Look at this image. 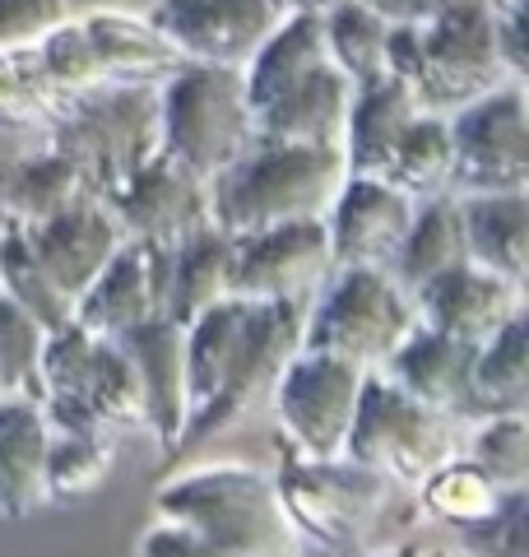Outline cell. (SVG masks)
Here are the masks:
<instances>
[{
    "mask_svg": "<svg viewBox=\"0 0 529 557\" xmlns=\"http://www.w3.org/2000/svg\"><path fill=\"white\" fill-rule=\"evenodd\" d=\"M242 84L260 139L344 149L353 84L330 57L321 14H284L242 65Z\"/></svg>",
    "mask_w": 529,
    "mask_h": 557,
    "instance_id": "6da1fadb",
    "label": "cell"
},
{
    "mask_svg": "<svg viewBox=\"0 0 529 557\" xmlns=\"http://www.w3.org/2000/svg\"><path fill=\"white\" fill-rule=\"evenodd\" d=\"M344 149L251 139L219 177H209V223L227 237L264 233L297 219H325L334 190L344 186Z\"/></svg>",
    "mask_w": 529,
    "mask_h": 557,
    "instance_id": "7a4b0ae2",
    "label": "cell"
},
{
    "mask_svg": "<svg viewBox=\"0 0 529 557\" xmlns=\"http://www.w3.org/2000/svg\"><path fill=\"white\" fill-rule=\"evenodd\" d=\"M153 516L237 557H307V544L288 525L274 493V474L256 465H190L158 487Z\"/></svg>",
    "mask_w": 529,
    "mask_h": 557,
    "instance_id": "3957f363",
    "label": "cell"
},
{
    "mask_svg": "<svg viewBox=\"0 0 529 557\" xmlns=\"http://www.w3.org/2000/svg\"><path fill=\"white\" fill-rule=\"evenodd\" d=\"M385 61L418 108L432 116H455L483 94L516 84L506 75L492 33V0H469L422 24H395Z\"/></svg>",
    "mask_w": 529,
    "mask_h": 557,
    "instance_id": "277c9868",
    "label": "cell"
},
{
    "mask_svg": "<svg viewBox=\"0 0 529 557\" xmlns=\"http://www.w3.org/2000/svg\"><path fill=\"white\" fill-rule=\"evenodd\" d=\"M274 493L284 502L288 525L297 530V539H303L307 548L348 557V553L372 548L381 520L395 507L399 487L348 456L303 460L279 442Z\"/></svg>",
    "mask_w": 529,
    "mask_h": 557,
    "instance_id": "5b68a950",
    "label": "cell"
},
{
    "mask_svg": "<svg viewBox=\"0 0 529 557\" xmlns=\"http://www.w3.org/2000/svg\"><path fill=\"white\" fill-rule=\"evenodd\" d=\"M256 139L242 70L186 61L158 84V149L190 177H219Z\"/></svg>",
    "mask_w": 529,
    "mask_h": 557,
    "instance_id": "8992f818",
    "label": "cell"
},
{
    "mask_svg": "<svg viewBox=\"0 0 529 557\" xmlns=\"http://www.w3.org/2000/svg\"><path fill=\"white\" fill-rule=\"evenodd\" d=\"M42 139L75 163L88 196L108 200L139 163L158 153V89H88L65 102Z\"/></svg>",
    "mask_w": 529,
    "mask_h": 557,
    "instance_id": "52a82bcc",
    "label": "cell"
},
{
    "mask_svg": "<svg viewBox=\"0 0 529 557\" xmlns=\"http://www.w3.org/2000/svg\"><path fill=\"white\" fill-rule=\"evenodd\" d=\"M38 405L42 413L98 423L116 437L145 432V399H139V376L126 344L88 335L75 321L51 330L42 344Z\"/></svg>",
    "mask_w": 529,
    "mask_h": 557,
    "instance_id": "ba28073f",
    "label": "cell"
},
{
    "mask_svg": "<svg viewBox=\"0 0 529 557\" xmlns=\"http://www.w3.org/2000/svg\"><path fill=\"white\" fill-rule=\"evenodd\" d=\"M465 418L441 413L422 399L404 395L381 372H367L358 409H353L348 423L344 456L377 469L395 487H418L436 465H446L465 450Z\"/></svg>",
    "mask_w": 529,
    "mask_h": 557,
    "instance_id": "9c48e42d",
    "label": "cell"
},
{
    "mask_svg": "<svg viewBox=\"0 0 529 557\" xmlns=\"http://www.w3.org/2000/svg\"><path fill=\"white\" fill-rule=\"evenodd\" d=\"M414 298L385 270L348 265L330 270L321 293L307 307L303 348L344 358L358 372H381L385 358L414 335Z\"/></svg>",
    "mask_w": 529,
    "mask_h": 557,
    "instance_id": "30bf717a",
    "label": "cell"
},
{
    "mask_svg": "<svg viewBox=\"0 0 529 557\" xmlns=\"http://www.w3.org/2000/svg\"><path fill=\"white\" fill-rule=\"evenodd\" d=\"M303 321H307V307L251 302L246 330L233 348V362H227L219 391L209 395L205 409L186 418V432H182V442H176L172 460L227 437V432H237L242 423H251L260 409H270V395L279 386V376H284L288 358L303 348Z\"/></svg>",
    "mask_w": 529,
    "mask_h": 557,
    "instance_id": "8fae6325",
    "label": "cell"
},
{
    "mask_svg": "<svg viewBox=\"0 0 529 557\" xmlns=\"http://www.w3.org/2000/svg\"><path fill=\"white\" fill-rule=\"evenodd\" d=\"M362 381H367V372H358L353 362L316 354V348H297L270 395L279 442L303 460L344 456Z\"/></svg>",
    "mask_w": 529,
    "mask_h": 557,
    "instance_id": "7c38bea8",
    "label": "cell"
},
{
    "mask_svg": "<svg viewBox=\"0 0 529 557\" xmlns=\"http://www.w3.org/2000/svg\"><path fill=\"white\" fill-rule=\"evenodd\" d=\"M529 98L525 84H502L451 121V196L529 190Z\"/></svg>",
    "mask_w": 529,
    "mask_h": 557,
    "instance_id": "4fadbf2b",
    "label": "cell"
},
{
    "mask_svg": "<svg viewBox=\"0 0 529 557\" xmlns=\"http://www.w3.org/2000/svg\"><path fill=\"white\" fill-rule=\"evenodd\" d=\"M330 270L334 265L321 219H297L264 233L233 237V298L311 307Z\"/></svg>",
    "mask_w": 529,
    "mask_h": 557,
    "instance_id": "5bb4252c",
    "label": "cell"
},
{
    "mask_svg": "<svg viewBox=\"0 0 529 557\" xmlns=\"http://www.w3.org/2000/svg\"><path fill=\"white\" fill-rule=\"evenodd\" d=\"M284 10L274 0H158L149 24L182 51V61L242 70L270 38Z\"/></svg>",
    "mask_w": 529,
    "mask_h": 557,
    "instance_id": "9a60e30c",
    "label": "cell"
},
{
    "mask_svg": "<svg viewBox=\"0 0 529 557\" xmlns=\"http://www.w3.org/2000/svg\"><path fill=\"white\" fill-rule=\"evenodd\" d=\"M102 205L112 209L126 242H149V247H176L190 233L209 228L205 182L190 177L182 163H172L163 149L149 163H139Z\"/></svg>",
    "mask_w": 529,
    "mask_h": 557,
    "instance_id": "2e32d148",
    "label": "cell"
},
{
    "mask_svg": "<svg viewBox=\"0 0 529 557\" xmlns=\"http://www.w3.org/2000/svg\"><path fill=\"white\" fill-rule=\"evenodd\" d=\"M414 196H404L399 186L381 182V177H362L348 172L344 186L334 190V200L325 209V242H330V265L348 270V265H372V270H391V260L399 251L404 233L414 219Z\"/></svg>",
    "mask_w": 529,
    "mask_h": 557,
    "instance_id": "e0dca14e",
    "label": "cell"
},
{
    "mask_svg": "<svg viewBox=\"0 0 529 557\" xmlns=\"http://www.w3.org/2000/svg\"><path fill=\"white\" fill-rule=\"evenodd\" d=\"M168 251L172 247H149V242H121V251L94 274L79 298H75V321L88 335L121 339L126 330L163 317V293H168Z\"/></svg>",
    "mask_w": 529,
    "mask_h": 557,
    "instance_id": "ac0fdd59",
    "label": "cell"
},
{
    "mask_svg": "<svg viewBox=\"0 0 529 557\" xmlns=\"http://www.w3.org/2000/svg\"><path fill=\"white\" fill-rule=\"evenodd\" d=\"M414 311H418V325H428L455 344L479 348L525 311V288L506 284V278L473 265V260H460V265L428 278L414 293Z\"/></svg>",
    "mask_w": 529,
    "mask_h": 557,
    "instance_id": "d6986e66",
    "label": "cell"
},
{
    "mask_svg": "<svg viewBox=\"0 0 529 557\" xmlns=\"http://www.w3.org/2000/svg\"><path fill=\"white\" fill-rule=\"evenodd\" d=\"M24 237H28L33 256L42 260L47 278L70 298V307H75L79 293L94 284V274L108 265L121 251V242H126L121 223L112 219V209L94 196L65 205L61 214H51L42 223H28Z\"/></svg>",
    "mask_w": 529,
    "mask_h": 557,
    "instance_id": "ffe728a7",
    "label": "cell"
},
{
    "mask_svg": "<svg viewBox=\"0 0 529 557\" xmlns=\"http://www.w3.org/2000/svg\"><path fill=\"white\" fill-rule=\"evenodd\" d=\"M126 354L139 376V399H145V432L158 442L163 460H172L176 442L190 418V395H186V358H182V325L168 317H153L121 335Z\"/></svg>",
    "mask_w": 529,
    "mask_h": 557,
    "instance_id": "44dd1931",
    "label": "cell"
},
{
    "mask_svg": "<svg viewBox=\"0 0 529 557\" xmlns=\"http://www.w3.org/2000/svg\"><path fill=\"white\" fill-rule=\"evenodd\" d=\"M79 28L94 51V65L102 84H126V89H158L168 75H176L186 61L163 33L149 24V14L126 10H88L79 14Z\"/></svg>",
    "mask_w": 529,
    "mask_h": 557,
    "instance_id": "7402d4cb",
    "label": "cell"
},
{
    "mask_svg": "<svg viewBox=\"0 0 529 557\" xmlns=\"http://www.w3.org/2000/svg\"><path fill=\"white\" fill-rule=\"evenodd\" d=\"M469 372H473V348L436 335V330H428V325H414V335L404 339L381 368V376L395 381L404 395H414V399H422V405L473 423L479 409H473Z\"/></svg>",
    "mask_w": 529,
    "mask_h": 557,
    "instance_id": "603a6c76",
    "label": "cell"
},
{
    "mask_svg": "<svg viewBox=\"0 0 529 557\" xmlns=\"http://www.w3.org/2000/svg\"><path fill=\"white\" fill-rule=\"evenodd\" d=\"M47 493V418L28 395H0V520H28Z\"/></svg>",
    "mask_w": 529,
    "mask_h": 557,
    "instance_id": "cb8c5ba5",
    "label": "cell"
},
{
    "mask_svg": "<svg viewBox=\"0 0 529 557\" xmlns=\"http://www.w3.org/2000/svg\"><path fill=\"white\" fill-rule=\"evenodd\" d=\"M460 200L465 256L506 284L529 278V190L506 196H455Z\"/></svg>",
    "mask_w": 529,
    "mask_h": 557,
    "instance_id": "d4e9b609",
    "label": "cell"
},
{
    "mask_svg": "<svg viewBox=\"0 0 529 557\" xmlns=\"http://www.w3.org/2000/svg\"><path fill=\"white\" fill-rule=\"evenodd\" d=\"M84 196L88 190L79 182L75 163H70L61 149H51L42 135H33L28 145L0 168V214L10 223H20V228L61 214L65 205H75Z\"/></svg>",
    "mask_w": 529,
    "mask_h": 557,
    "instance_id": "484cf974",
    "label": "cell"
},
{
    "mask_svg": "<svg viewBox=\"0 0 529 557\" xmlns=\"http://www.w3.org/2000/svg\"><path fill=\"white\" fill-rule=\"evenodd\" d=\"M223 298H233V237L209 223L168 251L163 317L186 325Z\"/></svg>",
    "mask_w": 529,
    "mask_h": 557,
    "instance_id": "4316f807",
    "label": "cell"
},
{
    "mask_svg": "<svg viewBox=\"0 0 529 557\" xmlns=\"http://www.w3.org/2000/svg\"><path fill=\"white\" fill-rule=\"evenodd\" d=\"M422 108L414 102V94L385 70V75L353 84L348 98V126H344V163L348 172H362V177H377L391 145L404 135V126L418 116Z\"/></svg>",
    "mask_w": 529,
    "mask_h": 557,
    "instance_id": "83f0119b",
    "label": "cell"
},
{
    "mask_svg": "<svg viewBox=\"0 0 529 557\" xmlns=\"http://www.w3.org/2000/svg\"><path fill=\"white\" fill-rule=\"evenodd\" d=\"M47 418V493L51 502H75L108 483L116 465V432L98 423H79V418Z\"/></svg>",
    "mask_w": 529,
    "mask_h": 557,
    "instance_id": "f1b7e54d",
    "label": "cell"
},
{
    "mask_svg": "<svg viewBox=\"0 0 529 557\" xmlns=\"http://www.w3.org/2000/svg\"><path fill=\"white\" fill-rule=\"evenodd\" d=\"M460 260H469L465 256V233H460V200L455 196H428V200L414 205L409 233H404L399 251H395L385 274L414 298L428 278L446 274L451 265H460Z\"/></svg>",
    "mask_w": 529,
    "mask_h": 557,
    "instance_id": "f546056e",
    "label": "cell"
},
{
    "mask_svg": "<svg viewBox=\"0 0 529 557\" xmlns=\"http://www.w3.org/2000/svg\"><path fill=\"white\" fill-rule=\"evenodd\" d=\"M473 409L483 413H525L529 409V311L506 321L497 335L473 348Z\"/></svg>",
    "mask_w": 529,
    "mask_h": 557,
    "instance_id": "4dcf8cb0",
    "label": "cell"
},
{
    "mask_svg": "<svg viewBox=\"0 0 529 557\" xmlns=\"http://www.w3.org/2000/svg\"><path fill=\"white\" fill-rule=\"evenodd\" d=\"M377 177L399 186L404 196H414V200L451 196V121L418 112L391 145Z\"/></svg>",
    "mask_w": 529,
    "mask_h": 557,
    "instance_id": "1f68e13d",
    "label": "cell"
},
{
    "mask_svg": "<svg viewBox=\"0 0 529 557\" xmlns=\"http://www.w3.org/2000/svg\"><path fill=\"white\" fill-rule=\"evenodd\" d=\"M414 493H418V511L422 516L441 520V525H451V530L465 534L473 525H483V520L502 507V497L510 493V487L492 483L473 460L455 456L446 465H436L432 474L414 487Z\"/></svg>",
    "mask_w": 529,
    "mask_h": 557,
    "instance_id": "d6a6232c",
    "label": "cell"
},
{
    "mask_svg": "<svg viewBox=\"0 0 529 557\" xmlns=\"http://www.w3.org/2000/svg\"><path fill=\"white\" fill-rule=\"evenodd\" d=\"M65 98L47 79L42 51L33 47H0V126L20 135H47Z\"/></svg>",
    "mask_w": 529,
    "mask_h": 557,
    "instance_id": "836d02e7",
    "label": "cell"
},
{
    "mask_svg": "<svg viewBox=\"0 0 529 557\" xmlns=\"http://www.w3.org/2000/svg\"><path fill=\"white\" fill-rule=\"evenodd\" d=\"M391 20H381L372 5L362 0H334V5L321 14V33L334 65L348 75V84H367L391 70Z\"/></svg>",
    "mask_w": 529,
    "mask_h": 557,
    "instance_id": "e575fe53",
    "label": "cell"
},
{
    "mask_svg": "<svg viewBox=\"0 0 529 557\" xmlns=\"http://www.w3.org/2000/svg\"><path fill=\"white\" fill-rule=\"evenodd\" d=\"M0 293H5L10 302H20L28 317L47 330V335L51 330H61V325H70V317H75L70 298L51 284L42 260L33 256L20 223H5V228H0Z\"/></svg>",
    "mask_w": 529,
    "mask_h": 557,
    "instance_id": "d590c367",
    "label": "cell"
},
{
    "mask_svg": "<svg viewBox=\"0 0 529 557\" xmlns=\"http://www.w3.org/2000/svg\"><path fill=\"white\" fill-rule=\"evenodd\" d=\"M465 460H473L492 483L529 487V418L525 413H483L465 428Z\"/></svg>",
    "mask_w": 529,
    "mask_h": 557,
    "instance_id": "8d00e7d4",
    "label": "cell"
},
{
    "mask_svg": "<svg viewBox=\"0 0 529 557\" xmlns=\"http://www.w3.org/2000/svg\"><path fill=\"white\" fill-rule=\"evenodd\" d=\"M47 330L28 317L20 302L0 293V386L5 395L38 399V362H42Z\"/></svg>",
    "mask_w": 529,
    "mask_h": 557,
    "instance_id": "74e56055",
    "label": "cell"
},
{
    "mask_svg": "<svg viewBox=\"0 0 529 557\" xmlns=\"http://www.w3.org/2000/svg\"><path fill=\"white\" fill-rule=\"evenodd\" d=\"M525 520H529V493L510 487L502 497V507L492 511L483 525L465 530V553L473 557H525Z\"/></svg>",
    "mask_w": 529,
    "mask_h": 557,
    "instance_id": "f35d334b",
    "label": "cell"
},
{
    "mask_svg": "<svg viewBox=\"0 0 529 557\" xmlns=\"http://www.w3.org/2000/svg\"><path fill=\"white\" fill-rule=\"evenodd\" d=\"M70 20V0H0V47H33Z\"/></svg>",
    "mask_w": 529,
    "mask_h": 557,
    "instance_id": "ab89813d",
    "label": "cell"
},
{
    "mask_svg": "<svg viewBox=\"0 0 529 557\" xmlns=\"http://www.w3.org/2000/svg\"><path fill=\"white\" fill-rule=\"evenodd\" d=\"M135 557H237V553L209 544V539L190 534L182 525H172V520H153V525L139 534Z\"/></svg>",
    "mask_w": 529,
    "mask_h": 557,
    "instance_id": "60d3db41",
    "label": "cell"
},
{
    "mask_svg": "<svg viewBox=\"0 0 529 557\" xmlns=\"http://www.w3.org/2000/svg\"><path fill=\"white\" fill-rule=\"evenodd\" d=\"M362 5H372L381 20H391V24H422V20H432V14H441V10L469 5V0H362Z\"/></svg>",
    "mask_w": 529,
    "mask_h": 557,
    "instance_id": "b9f144b4",
    "label": "cell"
},
{
    "mask_svg": "<svg viewBox=\"0 0 529 557\" xmlns=\"http://www.w3.org/2000/svg\"><path fill=\"white\" fill-rule=\"evenodd\" d=\"M348 557H422V544H414V539H404V544H372V548L348 553Z\"/></svg>",
    "mask_w": 529,
    "mask_h": 557,
    "instance_id": "7bdbcfd3",
    "label": "cell"
},
{
    "mask_svg": "<svg viewBox=\"0 0 529 557\" xmlns=\"http://www.w3.org/2000/svg\"><path fill=\"white\" fill-rule=\"evenodd\" d=\"M274 5L284 10V14H325L334 0H274Z\"/></svg>",
    "mask_w": 529,
    "mask_h": 557,
    "instance_id": "ee69618b",
    "label": "cell"
},
{
    "mask_svg": "<svg viewBox=\"0 0 529 557\" xmlns=\"http://www.w3.org/2000/svg\"><path fill=\"white\" fill-rule=\"evenodd\" d=\"M422 557H473L465 548H422Z\"/></svg>",
    "mask_w": 529,
    "mask_h": 557,
    "instance_id": "f6af8a7d",
    "label": "cell"
},
{
    "mask_svg": "<svg viewBox=\"0 0 529 557\" xmlns=\"http://www.w3.org/2000/svg\"><path fill=\"white\" fill-rule=\"evenodd\" d=\"M5 223H10V219H5V214H0V228H5Z\"/></svg>",
    "mask_w": 529,
    "mask_h": 557,
    "instance_id": "bcb514c9",
    "label": "cell"
},
{
    "mask_svg": "<svg viewBox=\"0 0 529 557\" xmlns=\"http://www.w3.org/2000/svg\"><path fill=\"white\" fill-rule=\"evenodd\" d=\"M0 395H5V386H0Z\"/></svg>",
    "mask_w": 529,
    "mask_h": 557,
    "instance_id": "7dc6e473",
    "label": "cell"
}]
</instances>
